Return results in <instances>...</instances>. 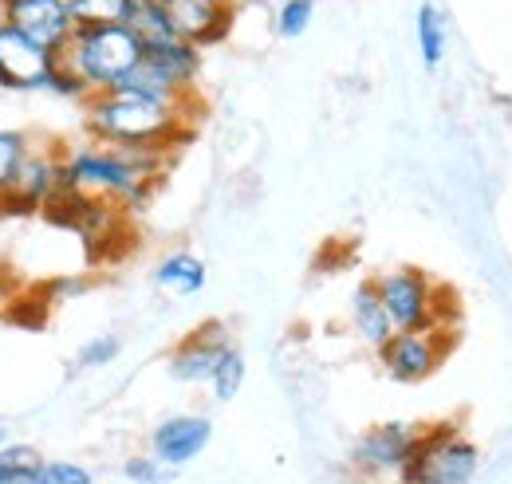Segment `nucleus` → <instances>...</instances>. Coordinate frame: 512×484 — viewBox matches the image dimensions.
I'll return each mask as SVG.
<instances>
[{
    "instance_id": "30",
    "label": "nucleus",
    "mask_w": 512,
    "mask_h": 484,
    "mask_svg": "<svg viewBox=\"0 0 512 484\" xmlns=\"http://www.w3.org/2000/svg\"><path fill=\"white\" fill-rule=\"evenodd\" d=\"M4 4H8V0H0V8H4Z\"/></svg>"
},
{
    "instance_id": "5",
    "label": "nucleus",
    "mask_w": 512,
    "mask_h": 484,
    "mask_svg": "<svg viewBox=\"0 0 512 484\" xmlns=\"http://www.w3.org/2000/svg\"><path fill=\"white\" fill-rule=\"evenodd\" d=\"M390 327L394 331H449V315L457 303L449 300V288L434 284L422 268H394L375 280Z\"/></svg>"
},
{
    "instance_id": "4",
    "label": "nucleus",
    "mask_w": 512,
    "mask_h": 484,
    "mask_svg": "<svg viewBox=\"0 0 512 484\" xmlns=\"http://www.w3.org/2000/svg\"><path fill=\"white\" fill-rule=\"evenodd\" d=\"M481 469L477 445L457 429V422L422 425L402 469V484H469Z\"/></svg>"
},
{
    "instance_id": "25",
    "label": "nucleus",
    "mask_w": 512,
    "mask_h": 484,
    "mask_svg": "<svg viewBox=\"0 0 512 484\" xmlns=\"http://www.w3.org/2000/svg\"><path fill=\"white\" fill-rule=\"evenodd\" d=\"M32 484H95L91 469L79 465V461H56V457H44L40 469L32 473Z\"/></svg>"
},
{
    "instance_id": "21",
    "label": "nucleus",
    "mask_w": 512,
    "mask_h": 484,
    "mask_svg": "<svg viewBox=\"0 0 512 484\" xmlns=\"http://www.w3.org/2000/svg\"><path fill=\"white\" fill-rule=\"evenodd\" d=\"M28 150H32V138L24 130H0V197L16 185Z\"/></svg>"
},
{
    "instance_id": "12",
    "label": "nucleus",
    "mask_w": 512,
    "mask_h": 484,
    "mask_svg": "<svg viewBox=\"0 0 512 484\" xmlns=\"http://www.w3.org/2000/svg\"><path fill=\"white\" fill-rule=\"evenodd\" d=\"M213 441V422L205 414H174L162 418L150 433V453L166 465V469H182L193 457L205 453V445Z\"/></svg>"
},
{
    "instance_id": "1",
    "label": "nucleus",
    "mask_w": 512,
    "mask_h": 484,
    "mask_svg": "<svg viewBox=\"0 0 512 484\" xmlns=\"http://www.w3.org/2000/svg\"><path fill=\"white\" fill-rule=\"evenodd\" d=\"M193 126L197 103H162L130 87L91 95L83 103V130L91 142L154 154L162 162H170V154L190 142Z\"/></svg>"
},
{
    "instance_id": "20",
    "label": "nucleus",
    "mask_w": 512,
    "mask_h": 484,
    "mask_svg": "<svg viewBox=\"0 0 512 484\" xmlns=\"http://www.w3.org/2000/svg\"><path fill=\"white\" fill-rule=\"evenodd\" d=\"M40 449L28 441H8L0 449V484H32V473L40 469Z\"/></svg>"
},
{
    "instance_id": "22",
    "label": "nucleus",
    "mask_w": 512,
    "mask_h": 484,
    "mask_svg": "<svg viewBox=\"0 0 512 484\" xmlns=\"http://www.w3.org/2000/svg\"><path fill=\"white\" fill-rule=\"evenodd\" d=\"M209 386H213V398H217V402H233V398L241 394V386H245V355H241L237 347H229V351L221 355V363L213 370Z\"/></svg>"
},
{
    "instance_id": "24",
    "label": "nucleus",
    "mask_w": 512,
    "mask_h": 484,
    "mask_svg": "<svg viewBox=\"0 0 512 484\" xmlns=\"http://www.w3.org/2000/svg\"><path fill=\"white\" fill-rule=\"evenodd\" d=\"M312 16H316V0H284L276 12V32L284 40H300L312 28Z\"/></svg>"
},
{
    "instance_id": "26",
    "label": "nucleus",
    "mask_w": 512,
    "mask_h": 484,
    "mask_svg": "<svg viewBox=\"0 0 512 484\" xmlns=\"http://www.w3.org/2000/svg\"><path fill=\"white\" fill-rule=\"evenodd\" d=\"M123 477H127L130 484H166L174 477V469H166L154 453H142V457H127Z\"/></svg>"
},
{
    "instance_id": "19",
    "label": "nucleus",
    "mask_w": 512,
    "mask_h": 484,
    "mask_svg": "<svg viewBox=\"0 0 512 484\" xmlns=\"http://www.w3.org/2000/svg\"><path fill=\"white\" fill-rule=\"evenodd\" d=\"M418 52H422L426 67H438L446 60V16L438 4L418 8Z\"/></svg>"
},
{
    "instance_id": "18",
    "label": "nucleus",
    "mask_w": 512,
    "mask_h": 484,
    "mask_svg": "<svg viewBox=\"0 0 512 484\" xmlns=\"http://www.w3.org/2000/svg\"><path fill=\"white\" fill-rule=\"evenodd\" d=\"M130 32L138 36L142 48H154V44H166V40H178L166 12L158 8V0H134V12H130Z\"/></svg>"
},
{
    "instance_id": "23",
    "label": "nucleus",
    "mask_w": 512,
    "mask_h": 484,
    "mask_svg": "<svg viewBox=\"0 0 512 484\" xmlns=\"http://www.w3.org/2000/svg\"><path fill=\"white\" fill-rule=\"evenodd\" d=\"M119 351H123V339L119 335H95V339H87L79 351H75V366L79 370H103V366H111L119 359Z\"/></svg>"
},
{
    "instance_id": "14",
    "label": "nucleus",
    "mask_w": 512,
    "mask_h": 484,
    "mask_svg": "<svg viewBox=\"0 0 512 484\" xmlns=\"http://www.w3.org/2000/svg\"><path fill=\"white\" fill-rule=\"evenodd\" d=\"M351 331H355L367 347H375V351H379L386 339L394 335L390 315H386L383 300H379L375 280H363V284L351 292Z\"/></svg>"
},
{
    "instance_id": "15",
    "label": "nucleus",
    "mask_w": 512,
    "mask_h": 484,
    "mask_svg": "<svg viewBox=\"0 0 512 484\" xmlns=\"http://www.w3.org/2000/svg\"><path fill=\"white\" fill-rule=\"evenodd\" d=\"M205 264L193 256V252H170L154 264V284L166 292V296H197L205 288Z\"/></svg>"
},
{
    "instance_id": "27",
    "label": "nucleus",
    "mask_w": 512,
    "mask_h": 484,
    "mask_svg": "<svg viewBox=\"0 0 512 484\" xmlns=\"http://www.w3.org/2000/svg\"><path fill=\"white\" fill-rule=\"evenodd\" d=\"M16 296H20V288H16V276L0 268V315L8 311V303L16 300Z\"/></svg>"
},
{
    "instance_id": "8",
    "label": "nucleus",
    "mask_w": 512,
    "mask_h": 484,
    "mask_svg": "<svg viewBox=\"0 0 512 484\" xmlns=\"http://www.w3.org/2000/svg\"><path fill=\"white\" fill-rule=\"evenodd\" d=\"M449 347H453L449 331H394L379 347V363H383L386 378L414 386V382H426L442 366Z\"/></svg>"
},
{
    "instance_id": "10",
    "label": "nucleus",
    "mask_w": 512,
    "mask_h": 484,
    "mask_svg": "<svg viewBox=\"0 0 512 484\" xmlns=\"http://www.w3.org/2000/svg\"><path fill=\"white\" fill-rule=\"evenodd\" d=\"M178 40L193 48H213L233 28V0H158Z\"/></svg>"
},
{
    "instance_id": "11",
    "label": "nucleus",
    "mask_w": 512,
    "mask_h": 484,
    "mask_svg": "<svg viewBox=\"0 0 512 484\" xmlns=\"http://www.w3.org/2000/svg\"><path fill=\"white\" fill-rule=\"evenodd\" d=\"M233 347V339L225 335L221 323H201L197 331H190L174 351H170V378L186 382V386H201L213 378V370L221 363V355Z\"/></svg>"
},
{
    "instance_id": "13",
    "label": "nucleus",
    "mask_w": 512,
    "mask_h": 484,
    "mask_svg": "<svg viewBox=\"0 0 512 484\" xmlns=\"http://www.w3.org/2000/svg\"><path fill=\"white\" fill-rule=\"evenodd\" d=\"M60 56L32 48L8 24H0V91H44V75Z\"/></svg>"
},
{
    "instance_id": "6",
    "label": "nucleus",
    "mask_w": 512,
    "mask_h": 484,
    "mask_svg": "<svg viewBox=\"0 0 512 484\" xmlns=\"http://www.w3.org/2000/svg\"><path fill=\"white\" fill-rule=\"evenodd\" d=\"M418 429L414 422H379L371 429H363L351 445V469L359 473V481L379 484L402 477L406 461H410V449L418 441Z\"/></svg>"
},
{
    "instance_id": "3",
    "label": "nucleus",
    "mask_w": 512,
    "mask_h": 484,
    "mask_svg": "<svg viewBox=\"0 0 512 484\" xmlns=\"http://www.w3.org/2000/svg\"><path fill=\"white\" fill-rule=\"evenodd\" d=\"M64 63L87 83L91 95L119 91L142 63V44L127 24L115 28H75L64 48Z\"/></svg>"
},
{
    "instance_id": "29",
    "label": "nucleus",
    "mask_w": 512,
    "mask_h": 484,
    "mask_svg": "<svg viewBox=\"0 0 512 484\" xmlns=\"http://www.w3.org/2000/svg\"><path fill=\"white\" fill-rule=\"evenodd\" d=\"M379 484H402V481H398V477H394V481H379Z\"/></svg>"
},
{
    "instance_id": "9",
    "label": "nucleus",
    "mask_w": 512,
    "mask_h": 484,
    "mask_svg": "<svg viewBox=\"0 0 512 484\" xmlns=\"http://www.w3.org/2000/svg\"><path fill=\"white\" fill-rule=\"evenodd\" d=\"M60 170H64V146H32L16 185L0 197V217H36L60 189Z\"/></svg>"
},
{
    "instance_id": "28",
    "label": "nucleus",
    "mask_w": 512,
    "mask_h": 484,
    "mask_svg": "<svg viewBox=\"0 0 512 484\" xmlns=\"http://www.w3.org/2000/svg\"><path fill=\"white\" fill-rule=\"evenodd\" d=\"M8 441H12V433H8V425L0 422V449H4V445H8Z\"/></svg>"
},
{
    "instance_id": "7",
    "label": "nucleus",
    "mask_w": 512,
    "mask_h": 484,
    "mask_svg": "<svg viewBox=\"0 0 512 484\" xmlns=\"http://www.w3.org/2000/svg\"><path fill=\"white\" fill-rule=\"evenodd\" d=\"M0 24H8L16 36H24L32 48L48 56H64L75 36L71 0H8L0 8Z\"/></svg>"
},
{
    "instance_id": "17",
    "label": "nucleus",
    "mask_w": 512,
    "mask_h": 484,
    "mask_svg": "<svg viewBox=\"0 0 512 484\" xmlns=\"http://www.w3.org/2000/svg\"><path fill=\"white\" fill-rule=\"evenodd\" d=\"M52 292L48 288H36V292H20L16 300L8 303V311L0 315L8 327H16V331H44V323H48V311H52Z\"/></svg>"
},
{
    "instance_id": "16",
    "label": "nucleus",
    "mask_w": 512,
    "mask_h": 484,
    "mask_svg": "<svg viewBox=\"0 0 512 484\" xmlns=\"http://www.w3.org/2000/svg\"><path fill=\"white\" fill-rule=\"evenodd\" d=\"M134 0H71V20L75 28H115L130 24Z\"/></svg>"
},
{
    "instance_id": "2",
    "label": "nucleus",
    "mask_w": 512,
    "mask_h": 484,
    "mask_svg": "<svg viewBox=\"0 0 512 484\" xmlns=\"http://www.w3.org/2000/svg\"><path fill=\"white\" fill-rule=\"evenodd\" d=\"M166 174V162L154 154H138L123 146H103V142H87V146H67L60 185L79 189L103 201H115L119 209H142Z\"/></svg>"
}]
</instances>
